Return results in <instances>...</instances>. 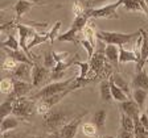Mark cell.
Masks as SVG:
<instances>
[{
  "mask_svg": "<svg viewBox=\"0 0 148 138\" xmlns=\"http://www.w3.org/2000/svg\"><path fill=\"white\" fill-rule=\"evenodd\" d=\"M136 36H140V29L138 32H135V33H119V32H106V30L97 32V38L99 41L107 43V45H116L119 47L128 43Z\"/></svg>",
  "mask_w": 148,
  "mask_h": 138,
  "instance_id": "cell-1",
  "label": "cell"
},
{
  "mask_svg": "<svg viewBox=\"0 0 148 138\" xmlns=\"http://www.w3.org/2000/svg\"><path fill=\"white\" fill-rule=\"evenodd\" d=\"M1 138H34V137H31L25 132H16L15 129V130H11V132L1 133Z\"/></svg>",
  "mask_w": 148,
  "mask_h": 138,
  "instance_id": "cell-34",
  "label": "cell"
},
{
  "mask_svg": "<svg viewBox=\"0 0 148 138\" xmlns=\"http://www.w3.org/2000/svg\"><path fill=\"white\" fill-rule=\"evenodd\" d=\"M7 53H8V57L13 58L17 63H27V64H31V66H34V62L33 59L24 51V50H9V49H5Z\"/></svg>",
  "mask_w": 148,
  "mask_h": 138,
  "instance_id": "cell-15",
  "label": "cell"
},
{
  "mask_svg": "<svg viewBox=\"0 0 148 138\" xmlns=\"http://www.w3.org/2000/svg\"><path fill=\"white\" fill-rule=\"evenodd\" d=\"M32 7H33V3L28 1V0H17V3L13 7V11H15V13H16V18L20 20L23 16L27 15V13L31 11Z\"/></svg>",
  "mask_w": 148,
  "mask_h": 138,
  "instance_id": "cell-16",
  "label": "cell"
},
{
  "mask_svg": "<svg viewBox=\"0 0 148 138\" xmlns=\"http://www.w3.org/2000/svg\"><path fill=\"white\" fill-rule=\"evenodd\" d=\"M68 120V113H65L62 110L52 109L49 113L44 116V126L49 133H57L62 129Z\"/></svg>",
  "mask_w": 148,
  "mask_h": 138,
  "instance_id": "cell-3",
  "label": "cell"
},
{
  "mask_svg": "<svg viewBox=\"0 0 148 138\" xmlns=\"http://www.w3.org/2000/svg\"><path fill=\"white\" fill-rule=\"evenodd\" d=\"M106 121H107V110L106 109H101L98 112L94 113V117H92V124L98 128V130L105 128Z\"/></svg>",
  "mask_w": 148,
  "mask_h": 138,
  "instance_id": "cell-25",
  "label": "cell"
},
{
  "mask_svg": "<svg viewBox=\"0 0 148 138\" xmlns=\"http://www.w3.org/2000/svg\"><path fill=\"white\" fill-rule=\"evenodd\" d=\"M147 63H148V62H147Z\"/></svg>",
  "mask_w": 148,
  "mask_h": 138,
  "instance_id": "cell-48",
  "label": "cell"
},
{
  "mask_svg": "<svg viewBox=\"0 0 148 138\" xmlns=\"http://www.w3.org/2000/svg\"><path fill=\"white\" fill-rule=\"evenodd\" d=\"M74 79H75V78H69V79H66V80L49 83L48 86L42 87L38 92H36L32 99H33V100H40V99H42V97H48V96H53V95H57V93H61V92L69 91V87H70V84L73 83Z\"/></svg>",
  "mask_w": 148,
  "mask_h": 138,
  "instance_id": "cell-2",
  "label": "cell"
},
{
  "mask_svg": "<svg viewBox=\"0 0 148 138\" xmlns=\"http://www.w3.org/2000/svg\"><path fill=\"white\" fill-rule=\"evenodd\" d=\"M140 122H142V125L147 129V132H148V114L145 112L140 114Z\"/></svg>",
  "mask_w": 148,
  "mask_h": 138,
  "instance_id": "cell-42",
  "label": "cell"
},
{
  "mask_svg": "<svg viewBox=\"0 0 148 138\" xmlns=\"http://www.w3.org/2000/svg\"><path fill=\"white\" fill-rule=\"evenodd\" d=\"M49 71V68H46L44 64H34L32 71V84L34 87H38L50 75Z\"/></svg>",
  "mask_w": 148,
  "mask_h": 138,
  "instance_id": "cell-13",
  "label": "cell"
},
{
  "mask_svg": "<svg viewBox=\"0 0 148 138\" xmlns=\"http://www.w3.org/2000/svg\"><path fill=\"white\" fill-rule=\"evenodd\" d=\"M120 5H123V0H116L101 8H89L86 11V15L89 18H118L119 16L116 13V9Z\"/></svg>",
  "mask_w": 148,
  "mask_h": 138,
  "instance_id": "cell-4",
  "label": "cell"
},
{
  "mask_svg": "<svg viewBox=\"0 0 148 138\" xmlns=\"http://www.w3.org/2000/svg\"><path fill=\"white\" fill-rule=\"evenodd\" d=\"M33 88H34V86L32 84V83H28V82H24V80L15 79L13 91H12V93H11V95H8V96H12V97H15V99L24 97L28 92H31Z\"/></svg>",
  "mask_w": 148,
  "mask_h": 138,
  "instance_id": "cell-11",
  "label": "cell"
},
{
  "mask_svg": "<svg viewBox=\"0 0 148 138\" xmlns=\"http://www.w3.org/2000/svg\"><path fill=\"white\" fill-rule=\"evenodd\" d=\"M118 138H135V134H134V132H127V130L122 129L118 134Z\"/></svg>",
  "mask_w": 148,
  "mask_h": 138,
  "instance_id": "cell-41",
  "label": "cell"
},
{
  "mask_svg": "<svg viewBox=\"0 0 148 138\" xmlns=\"http://www.w3.org/2000/svg\"><path fill=\"white\" fill-rule=\"evenodd\" d=\"M18 125H20L18 118L16 116H13V114H11L7 118H3V121H1V133L15 130V129L18 128Z\"/></svg>",
  "mask_w": 148,
  "mask_h": 138,
  "instance_id": "cell-22",
  "label": "cell"
},
{
  "mask_svg": "<svg viewBox=\"0 0 148 138\" xmlns=\"http://www.w3.org/2000/svg\"><path fill=\"white\" fill-rule=\"evenodd\" d=\"M34 109H36V103L33 99L28 97H20L15 100V105H13V116L17 118H28L33 114Z\"/></svg>",
  "mask_w": 148,
  "mask_h": 138,
  "instance_id": "cell-5",
  "label": "cell"
},
{
  "mask_svg": "<svg viewBox=\"0 0 148 138\" xmlns=\"http://www.w3.org/2000/svg\"><path fill=\"white\" fill-rule=\"evenodd\" d=\"M140 30H142V36H143V42L140 51H139V61L136 63V72L143 71L144 64L148 62V34L145 33L144 29H140Z\"/></svg>",
  "mask_w": 148,
  "mask_h": 138,
  "instance_id": "cell-10",
  "label": "cell"
},
{
  "mask_svg": "<svg viewBox=\"0 0 148 138\" xmlns=\"http://www.w3.org/2000/svg\"><path fill=\"white\" fill-rule=\"evenodd\" d=\"M48 138H62V137L60 135V133L57 132V133H50L49 137H48Z\"/></svg>",
  "mask_w": 148,
  "mask_h": 138,
  "instance_id": "cell-44",
  "label": "cell"
},
{
  "mask_svg": "<svg viewBox=\"0 0 148 138\" xmlns=\"http://www.w3.org/2000/svg\"><path fill=\"white\" fill-rule=\"evenodd\" d=\"M120 126H122L123 130H127V132H134V129H135V121H134L132 117H130V116H127V114L122 113Z\"/></svg>",
  "mask_w": 148,
  "mask_h": 138,
  "instance_id": "cell-30",
  "label": "cell"
},
{
  "mask_svg": "<svg viewBox=\"0 0 148 138\" xmlns=\"http://www.w3.org/2000/svg\"><path fill=\"white\" fill-rule=\"evenodd\" d=\"M131 84H132L134 88H142L148 91V74L144 70L140 71V72H136Z\"/></svg>",
  "mask_w": 148,
  "mask_h": 138,
  "instance_id": "cell-17",
  "label": "cell"
},
{
  "mask_svg": "<svg viewBox=\"0 0 148 138\" xmlns=\"http://www.w3.org/2000/svg\"><path fill=\"white\" fill-rule=\"evenodd\" d=\"M120 110H122V113L132 117V118L140 116V107L134 100H130V99L120 103Z\"/></svg>",
  "mask_w": 148,
  "mask_h": 138,
  "instance_id": "cell-14",
  "label": "cell"
},
{
  "mask_svg": "<svg viewBox=\"0 0 148 138\" xmlns=\"http://www.w3.org/2000/svg\"><path fill=\"white\" fill-rule=\"evenodd\" d=\"M135 121V129H134V134H135V138H148V132L147 129L142 125L140 122V116L135 117L134 118Z\"/></svg>",
  "mask_w": 148,
  "mask_h": 138,
  "instance_id": "cell-29",
  "label": "cell"
},
{
  "mask_svg": "<svg viewBox=\"0 0 148 138\" xmlns=\"http://www.w3.org/2000/svg\"><path fill=\"white\" fill-rule=\"evenodd\" d=\"M145 113L148 114V105H147V108H145Z\"/></svg>",
  "mask_w": 148,
  "mask_h": 138,
  "instance_id": "cell-45",
  "label": "cell"
},
{
  "mask_svg": "<svg viewBox=\"0 0 148 138\" xmlns=\"http://www.w3.org/2000/svg\"><path fill=\"white\" fill-rule=\"evenodd\" d=\"M147 99H148V91L142 89V88H134L132 89V100L140 107V109L144 108L145 103H147Z\"/></svg>",
  "mask_w": 148,
  "mask_h": 138,
  "instance_id": "cell-23",
  "label": "cell"
},
{
  "mask_svg": "<svg viewBox=\"0 0 148 138\" xmlns=\"http://www.w3.org/2000/svg\"><path fill=\"white\" fill-rule=\"evenodd\" d=\"M53 57H54L56 62H57V63H60V62L69 61V57H70V54H69V53H57V51H53Z\"/></svg>",
  "mask_w": 148,
  "mask_h": 138,
  "instance_id": "cell-40",
  "label": "cell"
},
{
  "mask_svg": "<svg viewBox=\"0 0 148 138\" xmlns=\"http://www.w3.org/2000/svg\"><path fill=\"white\" fill-rule=\"evenodd\" d=\"M139 57L134 50H127L123 46L119 47V63H128V62H135L138 63Z\"/></svg>",
  "mask_w": 148,
  "mask_h": 138,
  "instance_id": "cell-18",
  "label": "cell"
},
{
  "mask_svg": "<svg viewBox=\"0 0 148 138\" xmlns=\"http://www.w3.org/2000/svg\"><path fill=\"white\" fill-rule=\"evenodd\" d=\"M70 89L69 91H65V92H61V93H57V95H53V96H48V97H42L40 100H37L36 103V110L40 114L45 116L46 113H49L50 110L58 104L60 101L65 97V96L70 93Z\"/></svg>",
  "mask_w": 148,
  "mask_h": 138,
  "instance_id": "cell-6",
  "label": "cell"
},
{
  "mask_svg": "<svg viewBox=\"0 0 148 138\" xmlns=\"http://www.w3.org/2000/svg\"><path fill=\"white\" fill-rule=\"evenodd\" d=\"M1 46H3L4 49L18 50V47H20V42H18V40L16 38L15 36H11V34H8L7 40H4L3 42H1Z\"/></svg>",
  "mask_w": 148,
  "mask_h": 138,
  "instance_id": "cell-31",
  "label": "cell"
},
{
  "mask_svg": "<svg viewBox=\"0 0 148 138\" xmlns=\"http://www.w3.org/2000/svg\"><path fill=\"white\" fill-rule=\"evenodd\" d=\"M90 63V71L97 76H103L106 72H110V67H107V58L105 53H95L89 61Z\"/></svg>",
  "mask_w": 148,
  "mask_h": 138,
  "instance_id": "cell-7",
  "label": "cell"
},
{
  "mask_svg": "<svg viewBox=\"0 0 148 138\" xmlns=\"http://www.w3.org/2000/svg\"><path fill=\"white\" fill-rule=\"evenodd\" d=\"M77 66H79V75L77 76L78 80L87 79V74L90 72V63L89 62H77Z\"/></svg>",
  "mask_w": 148,
  "mask_h": 138,
  "instance_id": "cell-32",
  "label": "cell"
},
{
  "mask_svg": "<svg viewBox=\"0 0 148 138\" xmlns=\"http://www.w3.org/2000/svg\"><path fill=\"white\" fill-rule=\"evenodd\" d=\"M32 71H33V66L27 63H18L17 67L13 71V79L24 80V82L32 83Z\"/></svg>",
  "mask_w": 148,
  "mask_h": 138,
  "instance_id": "cell-12",
  "label": "cell"
},
{
  "mask_svg": "<svg viewBox=\"0 0 148 138\" xmlns=\"http://www.w3.org/2000/svg\"><path fill=\"white\" fill-rule=\"evenodd\" d=\"M112 76V79H114V83L116 84L118 87H119L122 91L126 93V95H130V93H132V91H131V87H130L128 82H127L126 79H124L120 74H112L111 75Z\"/></svg>",
  "mask_w": 148,
  "mask_h": 138,
  "instance_id": "cell-26",
  "label": "cell"
},
{
  "mask_svg": "<svg viewBox=\"0 0 148 138\" xmlns=\"http://www.w3.org/2000/svg\"><path fill=\"white\" fill-rule=\"evenodd\" d=\"M28 1L34 3V4H46L48 3V0H28Z\"/></svg>",
  "mask_w": 148,
  "mask_h": 138,
  "instance_id": "cell-43",
  "label": "cell"
},
{
  "mask_svg": "<svg viewBox=\"0 0 148 138\" xmlns=\"http://www.w3.org/2000/svg\"><path fill=\"white\" fill-rule=\"evenodd\" d=\"M48 40H50L49 32H48V33H44V34H40V33H37V32H36V33H34V36H33V38L29 41V43H28V50L31 51V49H33L34 46L46 42Z\"/></svg>",
  "mask_w": 148,
  "mask_h": 138,
  "instance_id": "cell-27",
  "label": "cell"
},
{
  "mask_svg": "<svg viewBox=\"0 0 148 138\" xmlns=\"http://www.w3.org/2000/svg\"><path fill=\"white\" fill-rule=\"evenodd\" d=\"M85 114H86V112H83L79 116L74 117L68 124H65V125L62 126V129L58 132L60 135H61L62 138H75L78 129H79V125H81V121H82V117L85 116Z\"/></svg>",
  "mask_w": 148,
  "mask_h": 138,
  "instance_id": "cell-9",
  "label": "cell"
},
{
  "mask_svg": "<svg viewBox=\"0 0 148 138\" xmlns=\"http://www.w3.org/2000/svg\"><path fill=\"white\" fill-rule=\"evenodd\" d=\"M97 138H103V137H97Z\"/></svg>",
  "mask_w": 148,
  "mask_h": 138,
  "instance_id": "cell-47",
  "label": "cell"
},
{
  "mask_svg": "<svg viewBox=\"0 0 148 138\" xmlns=\"http://www.w3.org/2000/svg\"><path fill=\"white\" fill-rule=\"evenodd\" d=\"M87 9L85 8V5L82 4V1H75V4H74L73 7V12H74V16L77 17V16H82L86 13Z\"/></svg>",
  "mask_w": 148,
  "mask_h": 138,
  "instance_id": "cell-39",
  "label": "cell"
},
{
  "mask_svg": "<svg viewBox=\"0 0 148 138\" xmlns=\"http://www.w3.org/2000/svg\"><path fill=\"white\" fill-rule=\"evenodd\" d=\"M17 62L15 61L13 58H11V57H7L5 59H4V62H3V66H1V68L3 70H5V71H15V68L17 67Z\"/></svg>",
  "mask_w": 148,
  "mask_h": 138,
  "instance_id": "cell-37",
  "label": "cell"
},
{
  "mask_svg": "<svg viewBox=\"0 0 148 138\" xmlns=\"http://www.w3.org/2000/svg\"><path fill=\"white\" fill-rule=\"evenodd\" d=\"M13 84H15V79L12 78H4L0 82V91L3 95H11L13 91Z\"/></svg>",
  "mask_w": 148,
  "mask_h": 138,
  "instance_id": "cell-28",
  "label": "cell"
},
{
  "mask_svg": "<svg viewBox=\"0 0 148 138\" xmlns=\"http://www.w3.org/2000/svg\"><path fill=\"white\" fill-rule=\"evenodd\" d=\"M60 28H61V21H57L54 24V26L52 28V29H50V32H49V37H50V42H54V40H57V38H58V30H60Z\"/></svg>",
  "mask_w": 148,
  "mask_h": 138,
  "instance_id": "cell-38",
  "label": "cell"
},
{
  "mask_svg": "<svg viewBox=\"0 0 148 138\" xmlns=\"http://www.w3.org/2000/svg\"><path fill=\"white\" fill-rule=\"evenodd\" d=\"M34 138H44V135H38V137H34Z\"/></svg>",
  "mask_w": 148,
  "mask_h": 138,
  "instance_id": "cell-46",
  "label": "cell"
},
{
  "mask_svg": "<svg viewBox=\"0 0 148 138\" xmlns=\"http://www.w3.org/2000/svg\"><path fill=\"white\" fill-rule=\"evenodd\" d=\"M79 45H82L83 47H85V50H86V54H87V59H91V57L94 55V45H92L91 42H90L89 40H86L85 37H82L79 41Z\"/></svg>",
  "mask_w": 148,
  "mask_h": 138,
  "instance_id": "cell-35",
  "label": "cell"
},
{
  "mask_svg": "<svg viewBox=\"0 0 148 138\" xmlns=\"http://www.w3.org/2000/svg\"><path fill=\"white\" fill-rule=\"evenodd\" d=\"M97 130H98V128H97L95 125L92 122H86L82 125V133L83 135H86V137L89 138H92L97 135Z\"/></svg>",
  "mask_w": 148,
  "mask_h": 138,
  "instance_id": "cell-33",
  "label": "cell"
},
{
  "mask_svg": "<svg viewBox=\"0 0 148 138\" xmlns=\"http://www.w3.org/2000/svg\"><path fill=\"white\" fill-rule=\"evenodd\" d=\"M16 25H17L16 29H17V32H18V42H20V47H21V49L24 50L32 59H33L31 51L28 50V43H29V41L33 38L34 33H36L34 28L31 26V25H27V24H16Z\"/></svg>",
  "mask_w": 148,
  "mask_h": 138,
  "instance_id": "cell-8",
  "label": "cell"
},
{
  "mask_svg": "<svg viewBox=\"0 0 148 138\" xmlns=\"http://www.w3.org/2000/svg\"><path fill=\"white\" fill-rule=\"evenodd\" d=\"M108 80H110V86H111V95H112V100L119 101V103H123V101L128 100V95H126V93H124V92L122 91L116 84H115L112 76L108 78Z\"/></svg>",
  "mask_w": 148,
  "mask_h": 138,
  "instance_id": "cell-21",
  "label": "cell"
},
{
  "mask_svg": "<svg viewBox=\"0 0 148 138\" xmlns=\"http://www.w3.org/2000/svg\"><path fill=\"white\" fill-rule=\"evenodd\" d=\"M44 66H45L46 68H49V70H53V68L56 67V64H57V62H56L54 57H53V51H48L45 53V55H44Z\"/></svg>",
  "mask_w": 148,
  "mask_h": 138,
  "instance_id": "cell-36",
  "label": "cell"
},
{
  "mask_svg": "<svg viewBox=\"0 0 148 138\" xmlns=\"http://www.w3.org/2000/svg\"><path fill=\"white\" fill-rule=\"evenodd\" d=\"M99 93H101V99L103 103H108L112 100V95H111V86H110V80L103 79L99 83Z\"/></svg>",
  "mask_w": 148,
  "mask_h": 138,
  "instance_id": "cell-19",
  "label": "cell"
},
{
  "mask_svg": "<svg viewBox=\"0 0 148 138\" xmlns=\"http://www.w3.org/2000/svg\"><path fill=\"white\" fill-rule=\"evenodd\" d=\"M105 55L111 64H116L119 62V46L107 45L105 49Z\"/></svg>",
  "mask_w": 148,
  "mask_h": 138,
  "instance_id": "cell-24",
  "label": "cell"
},
{
  "mask_svg": "<svg viewBox=\"0 0 148 138\" xmlns=\"http://www.w3.org/2000/svg\"><path fill=\"white\" fill-rule=\"evenodd\" d=\"M15 97L12 96H8L5 100L1 103V107H0V117L1 118H7L8 116L13 113V105H15Z\"/></svg>",
  "mask_w": 148,
  "mask_h": 138,
  "instance_id": "cell-20",
  "label": "cell"
}]
</instances>
